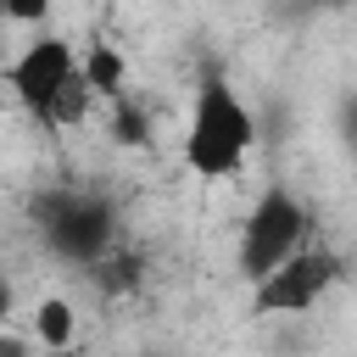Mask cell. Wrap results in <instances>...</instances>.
Instances as JSON below:
<instances>
[{
	"mask_svg": "<svg viewBox=\"0 0 357 357\" xmlns=\"http://www.w3.org/2000/svg\"><path fill=\"white\" fill-rule=\"evenodd\" d=\"M112 139H117V145H134V151H151V145H156L151 112H145L134 95H117V100H112Z\"/></svg>",
	"mask_w": 357,
	"mask_h": 357,
	"instance_id": "8",
	"label": "cell"
},
{
	"mask_svg": "<svg viewBox=\"0 0 357 357\" xmlns=\"http://www.w3.org/2000/svg\"><path fill=\"white\" fill-rule=\"evenodd\" d=\"M257 145V117L229 84L223 67H201L195 100H190V128H184V167L206 184L234 178Z\"/></svg>",
	"mask_w": 357,
	"mask_h": 357,
	"instance_id": "1",
	"label": "cell"
},
{
	"mask_svg": "<svg viewBox=\"0 0 357 357\" xmlns=\"http://www.w3.org/2000/svg\"><path fill=\"white\" fill-rule=\"evenodd\" d=\"M6 84H11V95H17V106L33 117V123H45L50 117V106H56V95L73 84V73H78V50H73V39L67 33H39V39H28L6 67Z\"/></svg>",
	"mask_w": 357,
	"mask_h": 357,
	"instance_id": "5",
	"label": "cell"
},
{
	"mask_svg": "<svg viewBox=\"0 0 357 357\" xmlns=\"http://www.w3.org/2000/svg\"><path fill=\"white\" fill-rule=\"evenodd\" d=\"M312 6H324V11H340V6H346V0H312Z\"/></svg>",
	"mask_w": 357,
	"mask_h": 357,
	"instance_id": "12",
	"label": "cell"
},
{
	"mask_svg": "<svg viewBox=\"0 0 357 357\" xmlns=\"http://www.w3.org/2000/svg\"><path fill=\"white\" fill-rule=\"evenodd\" d=\"M33 346H45L50 357L56 351H73V340H78V307L67 301V296H45L39 307H33V335H28Z\"/></svg>",
	"mask_w": 357,
	"mask_h": 357,
	"instance_id": "6",
	"label": "cell"
},
{
	"mask_svg": "<svg viewBox=\"0 0 357 357\" xmlns=\"http://www.w3.org/2000/svg\"><path fill=\"white\" fill-rule=\"evenodd\" d=\"M307 229H312V218H307L301 195H296L290 184H268V190L251 201L245 223H240V245H234V268H240V279L257 284L262 273H273L290 251L307 245Z\"/></svg>",
	"mask_w": 357,
	"mask_h": 357,
	"instance_id": "3",
	"label": "cell"
},
{
	"mask_svg": "<svg viewBox=\"0 0 357 357\" xmlns=\"http://www.w3.org/2000/svg\"><path fill=\"white\" fill-rule=\"evenodd\" d=\"M0 17H6V0H0Z\"/></svg>",
	"mask_w": 357,
	"mask_h": 357,
	"instance_id": "13",
	"label": "cell"
},
{
	"mask_svg": "<svg viewBox=\"0 0 357 357\" xmlns=\"http://www.w3.org/2000/svg\"><path fill=\"white\" fill-rule=\"evenodd\" d=\"M28 218L45 240L50 257L73 262V268H95L100 257H112L117 245V201L106 190H78V184H56V190H39L28 201Z\"/></svg>",
	"mask_w": 357,
	"mask_h": 357,
	"instance_id": "2",
	"label": "cell"
},
{
	"mask_svg": "<svg viewBox=\"0 0 357 357\" xmlns=\"http://www.w3.org/2000/svg\"><path fill=\"white\" fill-rule=\"evenodd\" d=\"M11 312H17V284H11V273H0V329L11 324Z\"/></svg>",
	"mask_w": 357,
	"mask_h": 357,
	"instance_id": "11",
	"label": "cell"
},
{
	"mask_svg": "<svg viewBox=\"0 0 357 357\" xmlns=\"http://www.w3.org/2000/svg\"><path fill=\"white\" fill-rule=\"evenodd\" d=\"M340 273H346L340 251L307 240L301 251H290L273 273H262V279L251 284V312H257V318H301V312H312V307L340 284Z\"/></svg>",
	"mask_w": 357,
	"mask_h": 357,
	"instance_id": "4",
	"label": "cell"
},
{
	"mask_svg": "<svg viewBox=\"0 0 357 357\" xmlns=\"http://www.w3.org/2000/svg\"><path fill=\"white\" fill-rule=\"evenodd\" d=\"M0 357H39V346H33L28 335H17V329L6 324V329H0Z\"/></svg>",
	"mask_w": 357,
	"mask_h": 357,
	"instance_id": "10",
	"label": "cell"
},
{
	"mask_svg": "<svg viewBox=\"0 0 357 357\" xmlns=\"http://www.w3.org/2000/svg\"><path fill=\"white\" fill-rule=\"evenodd\" d=\"M78 73H84V84H89V95L95 100H117V95H128V67H123V56L112 50V45H89V56L78 61Z\"/></svg>",
	"mask_w": 357,
	"mask_h": 357,
	"instance_id": "7",
	"label": "cell"
},
{
	"mask_svg": "<svg viewBox=\"0 0 357 357\" xmlns=\"http://www.w3.org/2000/svg\"><path fill=\"white\" fill-rule=\"evenodd\" d=\"M50 6H56V0H6V17H0V22H17V28H45V22H50Z\"/></svg>",
	"mask_w": 357,
	"mask_h": 357,
	"instance_id": "9",
	"label": "cell"
}]
</instances>
